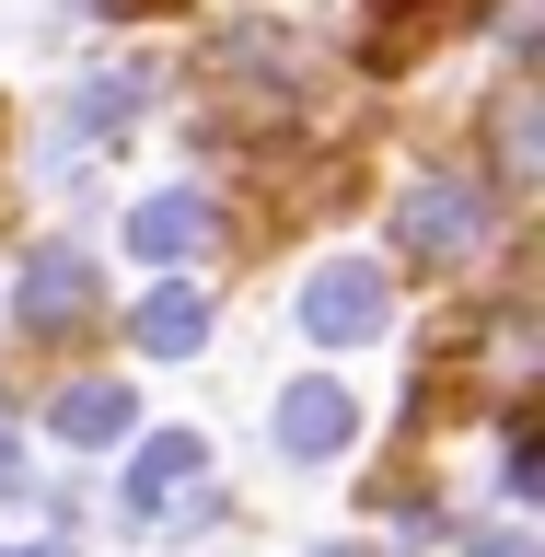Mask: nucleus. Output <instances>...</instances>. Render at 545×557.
I'll list each match as a JSON object with an SVG mask.
<instances>
[{"instance_id":"f03ea898","label":"nucleus","mask_w":545,"mask_h":557,"mask_svg":"<svg viewBox=\"0 0 545 557\" xmlns=\"http://www.w3.org/2000/svg\"><path fill=\"white\" fill-rule=\"evenodd\" d=\"M395 233H407V256H418V268H453V256H476L487 209H476V186H407Z\"/></svg>"},{"instance_id":"20e7f679","label":"nucleus","mask_w":545,"mask_h":557,"mask_svg":"<svg viewBox=\"0 0 545 557\" xmlns=\"http://www.w3.org/2000/svg\"><path fill=\"white\" fill-rule=\"evenodd\" d=\"M198 465H209L198 430H163V442H139V465H128V522H163L174 499H198Z\"/></svg>"},{"instance_id":"9b49d317","label":"nucleus","mask_w":545,"mask_h":557,"mask_svg":"<svg viewBox=\"0 0 545 557\" xmlns=\"http://www.w3.org/2000/svg\"><path fill=\"white\" fill-rule=\"evenodd\" d=\"M465 557H534V546H522V534H476Z\"/></svg>"},{"instance_id":"423d86ee","label":"nucleus","mask_w":545,"mask_h":557,"mask_svg":"<svg viewBox=\"0 0 545 557\" xmlns=\"http://www.w3.org/2000/svg\"><path fill=\"white\" fill-rule=\"evenodd\" d=\"M209 233H221V221H209L198 186H174V198H139V209H128V244L151 256V268H186V256H209Z\"/></svg>"},{"instance_id":"7ed1b4c3","label":"nucleus","mask_w":545,"mask_h":557,"mask_svg":"<svg viewBox=\"0 0 545 557\" xmlns=\"http://www.w3.org/2000/svg\"><path fill=\"white\" fill-rule=\"evenodd\" d=\"M383 313H395V278H383V268H325V278L302 290V325H313L325 348L383 337Z\"/></svg>"},{"instance_id":"1a4fd4ad","label":"nucleus","mask_w":545,"mask_h":557,"mask_svg":"<svg viewBox=\"0 0 545 557\" xmlns=\"http://www.w3.org/2000/svg\"><path fill=\"white\" fill-rule=\"evenodd\" d=\"M59 442H116L128 430V383H59Z\"/></svg>"},{"instance_id":"6e6552de","label":"nucleus","mask_w":545,"mask_h":557,"mask_svg":"<svg viewBox=\"0 0 545 557\" xmlns=\"http://www.w3.org/2000/svg\"><path fill=\"white\" fill-rule=\"evenodd\" d=\"M198 337H209V302H198V290H174V278H163V290L139 302V348H151V360H186V348H198Z\"/></svg>"},{"instance_id":"9d476101","label":"nucleus","mask_w":545,"mask_h":557,"mask_svg":"<svg viewBox=\"0 0 545 557\" xmlns=\"http://www.w3.org/2000/svg\"><path fill=\"white\" fill-rule=\"evenodd\" d=\"M24 487V442H12V418H0V499Z\"/></svg>"},{"instance_id":"39448f33","label":"nucleus","mask_w":545,"mask_h":557,"mask_svg":"<svg viewBox=\"0 0 545 557\" xmlns=\"http://www.w3.org/2000/svg\"><path fill=\"white\" fill-rule=\"evenodd\" d=\"M24 325H35V337H59V325H94V256L47 244V256L24 268Z\"/></svg>"},{"instance_id":"f257e3e1","label":"nucleus","mask_w":545,"mask_h":557,"mask_svg":"<svg viewBox=\"0 0 545 557\" xmlns=\"http://www.w3.org/2000/svg\"><path fill=\"white\" fill-rule=\"evenodd\" d=\"M348 430H360V395H348L337 372H302L290 395H278V453H290V465H325V453H348Z\"/></svg>"},{"instance_id":"0eeeda50","label":"nucleus","mask_w":545,"mask_h":557,"mask_svg":"<svg viewBox=\"0 0 545 557\" xmlns=\"http://www.w3.org/2000/svg\"><path fill=\"white\" fill-rule=\"evenodd\" d=\"M139 94H151L139 70H104V82H82V94L59 104V139H70V151H94V139H116V128L139 116Z\"/></svg>"},{"instance_id":"f8f14e48","label":"nucleus","mask_w":545,"mask_h":557,"mask_svg":"<svg viewBox=\"0 0 545 557\" xmlns=\"http://www.w3.org/2000/svg\"><path fill=\"white\" fill-rule=\"evenodd\" d=\"M0 557H70V546H0Z\"/></svg>"}]
</instances>
